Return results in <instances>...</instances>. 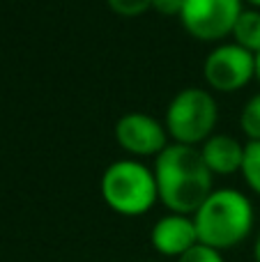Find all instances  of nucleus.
Segmentation results:
<instances>
[{
  "label": "nucleus",
  "instance_id": "1",
  "mask_svg": "<svg viewBox=\"0 0 260 262\" xmlns=\"http://www.w3.org/2000/svg\"><path fill=\"white\" fill-rule=\"evenodd\" d=\"M159 200L170 214H196L212 193V172L203 154L191 145L170 143L155 161Z\"/></svg>",
  "mask_w": 260,
  "mask_h": 262
},
{
  "label": "nucleus",
  "instance_id": "2",
  "mask_svg": "<svg viewBox=\"0 0 260 262\" xmlns=\"http://www.w3.org/2000/svg\"><path fill=\"white\" fill-rule=\"evenodd\" d=\"M198 242L216 251L233 249L249 237L253 228V207L244 193L235 189L212 191L210 198L193 214Z\"/></svg>",
  "mask_w": 260,
  "mask_h": 262
},
{
  "label": "nucleus",
  "instance_id": "3",
  "mask_svg": "<svg viewBox=\"0 0 260 262\" xmlns=\"http://www.w3.org/2000/svg\"><path fill=\"white\" fill-rule=\"evenodd\" d=\"M101 198L113 212L141 216L159 200L155 170L141 161H115L101 175Z\"/></svg>",
  "mask_w": 260,
  "mask_h": 262
},
{
  "label": "nucleus",
  "instance_id": "4",
  "mask_svg": "<svg viewBox=\"0 0 260 262\" xmlns=\"http://www.w3.org/2000/svg\"><path fill=\"white\" fill-rule=\"evenodd\" d=\"M219 111H216L214 97L201 88H184L173 97L166 111V131L180 145H196L210 138L216 124Z\"/></svg>",
  "mask_w": 260,
  "mask_h": 262
},
{
  "label": "nucleus",
  "instance_id": "5",
  "mask_svg": "<svg viewBox=\"0 0 260 262\" xmlns=\"http://www.w3.org/2000/svg\"><path fill=\"white\" fill-rule=\"evenodd\" d=\"M242 12V0H184L180 21L191 37L216 41L233 32Z\"/></svg>",
  "mask_w": 260,
  "mask_h": 262
},
{
  "label": "nucleus",
  "instance_id": "6",
  "mask_svg": "<svg viewBox=\"0 0 260 262\" xmlns=\"http://www.w3.org/2000/svg\"><path fill=\"white\" fill-rule=\"evenodd\" d=\"M203 74L216 92H235L256 76V55L237 44L216 46L205 58Z\"/></svg>",
  "mask_w": 260,
  "mask_h": 262
},
{
  "label": "nucleus",
  "instance_id": "7",
  "mask_svg": "<svg viewBox=\"0 0 260 262\" xmlns=\"http://www.w3.org/2000/svg\"><path fill=\"white\" fill-rule=\"evenodd\" d=\"M166 127L145 113H127L115 124V138L134 157H152L166 149Z\"/></svg>",
  "mask_w": 260,
  "mask_h": 262
},
{
  "label": "nucleus",
  "instance_id": "8",
  "mask_svg": "<svg viewBox=\"0 0 260 262\" xmlns=\"http://www.w3.org/2000/svg\"><path fill=\"white\" fill-rule=\"evenodd\" d=\"M150 239H152V246L161 255L180 258L191 246L198 244V232H196V226H193V219L182 216V214H168V216L159 219L155 223Z\"/></svg>",
  "mask_w": 260,
  "mask_h": 262
},
{
  "label": "nucleus",
  "instance_id": "9",
  "mask_svg": "<svg viewBox=\"0 0 260 262\" xmlns=\"http://www.w3.org/2000/svg\"><path fill=\"white\" fill-rule=\"evenodd\" d=\"M203 161L210 168L212 175H233V172L242 170L244 163V145H240L237 138L233 136H210L203 143Z\"/></svg>",
  "mask_w": 260,
  "mask_h": 262
},
{
  "label": "nucleus",
  "instance_id": "10",
  "mask_svg": "<svg viewBox=\"0 0 260 262\" xmlns=\"http://www.w3.org/2000/svg\"><path fill=\"white\" fill-rule=\"evenodd\" d=\"M230 35L235 37V44L242 46L249 53H260V12L258 9H244L235 21Z\"/></svg>",
  "mask_w": 260,
  "mask_h": 262
},
{
  "label": "nucleus",
  "instance_id": "11",
  "mask_svg": "<svg viewBox=\"0 0 260 262\" xmlns=\"http://www.w3.org/2000/svg\"><path fill=\"white\" fill-rule=\"evenodd\" d=\"M242 175L247 180V184L260 195V140H249L244 145Z\"/></svg>",
  "mask_w": 260,
  "mask_h": 262
},
{
  "label": "nucleus",
  "instance_id": "12",
  "mask_svg": "<svg viewBox=\"0 0 260 262\" xmlns=\"http://www.w3.org/2000/svg\"><path fill=\"white\" fill-rule=\"evenodd\" d=\"M240 124H242L244 134L249 136V140H260V92L244 104Z\"/></svg>",
  "mask_w": 260,
  "mask_h": 262
},
{
  "label": "nucleus",
  "instance_id": "13",
  "mask_svg": "<svg viewBox=\"0 0 260 262\" xmlns=\"http://www.w3.org/2000/svg\"><path fill=\"white\" fill-rule=\"evenodd\" d=\"M109 7L113 9L118 16H124V18H134V16H141L145 14L147 9L152 7L155 0H106Z\"/></svg>",
  "mask_w": 260,
  "mask_h": 262
},
{
  "label": "nucleus",
  "instance_id": "14",
  "mask_svg": "<svg viewBox=\"0 0 260 262\" xmlns=\"http://www.w3.org/2000/svg\"><path fill=\"white\" fill-rule=\"evenodd\" d=\"M178 262H224V258H221V251H216V249H212V246H205V244L198 242V244L191 246L187 253L180 255Z\"/></svg>",
  "mask_w": 260,
  "mask_h": 262
},
{
  "label": "nucleus",
  "instance_id": "15",
  "mask_svg": "<svg viewBox=\"0 0 260 262\" xmlns=\"http://www.w3.org/2000/svg\"><path fill=\"white\" fill-rule=\"evenodd\" d=\"M184 7V0H155L152 9L161 16H180Z\"/></svg>",
  "mask_w": 260,
  "mask_h": 262
},
{
  "label": "nucleus",
  "instance_id": "16",
  "mask_svg": "<svg viewBox=\"0 0 260 262\" xmlns=\"http://www.w3.org/2000/svg\"><path fill=\"white\" fill-rule=\"evenodd\" d=\"M253 255H256V262H260V235L256 239V246H253Z\"/></svg>",
  "mask_w": 260,
  "mask_h": 262
},
{
  "label": "nucleus",
  "instance_id": "17",
  "mask_svg": "<svg viewBox=\"0 0 260 262\" xmlns=\"http://www.w3.org/2000/svg\"><path fill=\"white\" fill-rule=\"evenodd\" d=\"M256 78L260 81V53H256Z\"/></svg>",
  "mask_w": 260,
  "mask_h": 262
},
{
  "label": "nucleus",
  "instance_id": "18",
  "mask_svg": "<svg viewBox=\"0 0 260 262\" xmlns=\"http://www.w3.org/2000/svg\"><path fill=\"white\" fill-rule=\"evenodd\" d=\"M247 3H251L253 7H258V9H260V0H247Z\"/></svg>",
  "mask_w": 260,
  "mask_h": 262
}]
</instances>
